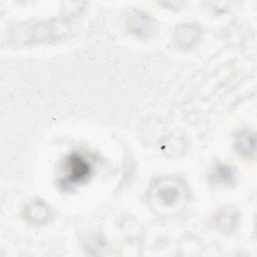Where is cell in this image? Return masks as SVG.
Listing matches in <instances>:
<instances>
[{
	"instance_id": "cell-3",
	"label": "cell",
	"mask_w": 257,
	"mask_h": 257,
	"mask_svg": "<svg viewBox=\"0 0 257 257\" xmlns=\"http://www.w3.org/2000/svg\"><path fill=\"white\" fill-rule=\"evenodd\" d=\"M237 147L239 148V151L242 152V154L244 155L254 154V148H255L254 136H251L250 134L242 135L239 142L237 143Z\"/></svg>"
},
{
	"instance_id": "cell-1",
	"label": "cell",
	"mask_w": 257,
	"mask_h": 257,
	"mask_svg": "<svg viewBox=\"0 0 257 257\" xmlns=\"http://www.w3.org/2000/svg\"><path fill=\"white\" fill-rule=\"evenodd\" d=\"M182 186L177 183H172L170 180L168 183H159L155 186L151 193V202L156 210L160 213L167 211H176L179 205L183 202L184 191Z\"/></svg>"
},
{
	"instance_id": "cell-2",
	"label": "cell",
	"mask_w": 257,
	"mask_h": 257,
	"mask_svg": "<svg viewBox=\"0 0 257 257\" xmlns=\"http://www.w3.org/2000/svg\"><path fill=\"white\" fill-rule=\"evenodd\" d=\"M69 178L71 181H79L88 174V165L79 157H73L69 161Z\"/></svg>"
}]
</instances>
